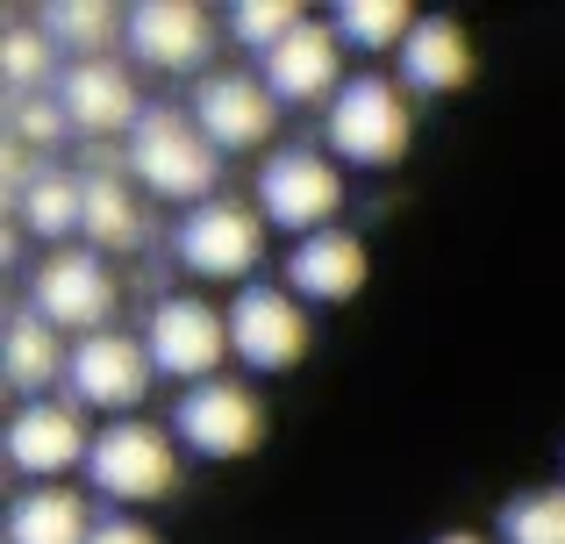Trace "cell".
I'll list each match as a JSON object with an SVG mask.
<instances>
[{
	"instance_id": "3",
	"label": "cell",
	"mask_w": 565,
	"mask_h": 544,
	"mask_svg": "<svg viewBox=\"0 0 565 544\" xmlns=\"http://www.w3.org/2000/svg\"><path fill=\"white\" fill-rule=\"evenodd\" d=\"M86 480L108 502H166L180 494V451H172V430L143 416H122L108 430H94V459H86Z\"/></svg>"
},
{
	"instance_id": "11",
	"label": "cell",
	"mask_w": 565,
	"mask_h": 544,
	"mask_svg": "<svg viewBox=\"0 0 565 544\" xmlns=\"http://www.w3.org/2000/svg\"><path fill=\"white\" fill-rule=\"evenodd\" d=\"M8 459H14V473H29L36 488H57L72 466H86L94 459V430H86L79 402H57V394L22 402L14 423H8Z\"/></svg>"
},
{
	"instance_id": "28",
	"label": "cell",
	"mask_w": 565,
	"mask_h": 544,
	"mask_svg": "<svg viewBox=\"0 0 565 544\" xmlns=\"http://www.w3.org/2000/svg\"><path fill=\"white\" fill-rule=\"evenodd\" d=\"M86 544H166V537H158L151 523H137V516H100Z\"/></svg>"
},
{
	"instance_id": "8",
	"label": "cell",
	"mask_w": 565,
	"mask_h": 544,
	"mask_svg": "<svg viewBox=\"0 0 565 544\" xmlns=\"http://www.w3.org/2000/svg\"><path fill=\"white\" fill-rule=\"evenodd\" d=\"M172 430L193 459H250L265 445V402L244 380H207L172 402Z\"/></svg>"
},
{
	"instance_id": "24",
	"label": "cell",
	"mask_w": 565,
	"mask_h": 544,
	"mask_svg": "<svg viewBox=\"0 0 565 544\" xmlns=\"http://www.w3.org/2000/svg\"><path fill=\"white\" fill-rule=\"evenodd\" d=\"M51 65H57V43L43 36V29L14 22L8 36H0V79H8V100H14V94H43ZM51 86H57V79H51Z\"/></svg>"
},
{
	"instance_id": "2",
	"label": "cell",
	"mask_w": 565,
	"mask_h": 544,
	"mask_svg": "<svg viewBox=\"0 0 565 544\" xmlns=\"http://www.w3.org/2000/svg\"><path fill=\"white\" fill-rule=\"evenodd\" d=\"M322 137H330V151L344 158V166H365V172L401 166V151H408V137H415L401 79H386V72H351L344 94L330 100Z\"/></svg>"
},
{
	"instance_id": "5",
	"label": "cell",
	"mask_w": 565,
	"mask_h": 544,
	"mask_svg": "<svg viewBox=\"0 0 565 544\" xmlns=\"http://www.w3.org/2000/svg\"><path fill=\"white\" fill-rule=\"evenodd\" d=\"M265 230H273V223L258 215V201L215 194V201H201V209L180 215L172 252H180V266L193 279H244V287H250V273L265 266Z\"/></svg>"
},
{
	"instance_id": "18",
	"label": "cell",
	"mask_w": 565,
	"mask_h": 544,
	"mask_svg": "<svg viewBox=\"0 0 565 544\" xmlns=\"http://www.w3.org/2000/svg\"><path fill=\"white\" fill-rule=\"evenodd\" d=\"M94 509H86V494H72L65 480L57 488H22L8 509V544H86L94 537Z\"/></svg>"
},
{
	"instance_id": "16",
	"label": "cell",
	"mask_w": 565,
	"mask_h": 544,
	"mask_svg": "<svg viewBox=\"0 0 565 544\" xmlns=\"http://www.w3.org/2000/svg\"><path fill=\"white\" fill-rule=\"evenodd\" d=\"M365 273H373V258L351 230H316L287 252V294H301V301H351Z\"/></svg>"
},
{
	"instance_id": "15",
	"label": "cell",
	"mask_w": 565,
	"mask_h": 544,
	"mask_svg": "<svg viewBox=\"0 0 565 544\" xmlns=\"http://www.w3.org/2000/svg\"><path fill=\"white\" fill-rule=\"evenodd\" d=\"M258 79L273 86L279 108H316V100H337V94H344V43H337L330 22H301L258 65Z\"/></svg>"
},
{
	"instance_id": "4",
	"label": "cell",
	"mask_w": 565,
	"mask_h": 544,
	"mask_svg": "<svg viewBox=\"0 0 565 544\" xmlns=\"http://www.w3.org/2000/svg\"><path fill=\"white\" fill-rule=\"evenodd\" d=\"M337 201H344V180H337L330 151H316V143L265 151V166H258V215L273 230H287L294 244L316 237V230H337Z\"/></svg>"
},
{
	"instance_id": "7",
	"label": "cell",
	"mask_w": 565,
	"mask_h": 544,
	"mask_svg": "<svg viewBox=\"0 0 565 544\" xmlns=\"http://www.w3.org/2000/svg\"><path fill=\"white\" fill-rule=\"evenodd\" d=\"M158 365H151V344L129 330H100V337H79L72 344V365H65V387L79 408H100L108 423L137 416L143 394H151Z\"/></svg>"
},
{
	"instance_id": "22",
	"label": "cell",
	"mask_w": 565,
	"mask_h": 544,
	"mask_svg": "<svg viewBox=\"0 0 565 544\" xmlns=\"http://www.w3.org/2000/svg\"><path fill=\"white\" fill-rule=\"evenodd\" d=\"M415 22H423V14L401 8V0H337L330 8L337 43H351V51H401Z\"/></svg>"
},
{
	"instance_id": "6",
	"label": "cell",
	"mask_w": 565,
	"mask_h": 544,
	"mask_svg": "<svg viewBox=\"0 0 565 544\" xmlns=\"http://www.w3.org/2000/svg\"><path fill=\"white\" fill-rule=\"evenodd\" d=\"M143 344H151L158 380L207 387V380H222V359H230V308L201 301V294H166V301H151Z\"/></svg>"
},
{
	"instance_id": "14",
	"label": "cell",
	"mask_w": 565,
	"mask_h": 544,
	"mask_svg": "<svg viewBox=\"0 0 565 544\" xmlns=\"http://www.w3.org/2000/svg\"><path fill=\"white\" fill-rule=\"evenodd\" d=\"M122 43L151 72H201L207 51H215V22L193 0H143V8L122 14Z\"/></svg>"
},
{
	"instance_id": "17",
	"label": "cell",
	"mask_w": 565,
	"mask_h": 544,
	"mask_svg": "<svg viewBox=\"0 0 565 544\" xmlns=\"http://www.w3.org/2000/svg\"><path fill=\"white\" fill-rule=\"evenodd\" d=\"M472 79V36L451 14H423L401 43V86L408 94H458Z\"/></svg>"
},
{
	"instance_id": "23",
	"label": "cell",
	"mask_w": 565,
	"mask_h": 544,
	"mask_svg": "<svg viewBox=\"0 0 565 544\" xmlns=\"http://www.w3.org/2000/svg\"><path fill=\"white\" fill-rule=\"evenodd\" d=\"M115 8H100V0H51L43 8V36L57 43V51H79V57H108V36H115Z\"/></svg>"
},
{
	"instance_id": "9",
	"label": "cell",
	"mask_w": 565,
	"mask_h": 544,
	"mask_svg": "<svg viewBox=\"0 0 565 544\" xmlns=\"http://www.w3.org/2000/svg\"><path fill=\"white\" fill-rule=\"evenodd\" d=\"M230 351L250 365V373H287V365H301L308 359V308H301V294L250 279V287L230 301Z\"/></svg>"
},
{
	"instance_id": "26",
	"label": "cell",
	"mask_w": 565,
	"mask_h": 544,
	"mask_svg": "<svg viewBox=\"0 0 565 544\" xmlns=\"http://www.w3.org/2000/svg\"><path fill=\"white\" fill-rule=\"evenodd\" d=\"M301 22H308V14L294 8V0H236V8H230V43H244V51H265V57H273Z\"/></svg>"
},
{
	"instance_id": "13",
	"label": "cell",
	"mask_w": 565,
	"mask_h": 544,
	"mask_svg": "<svg viewBox=\"0 0 565 544\" xmlns=\"http://www.w3.org/2000/svg\"><path fill=\"white\" fill-rule=\"evenodd\" d=\"M57 108L79 137H108V129H137L143 122V94H137V72L115 65V57H72L57 72Z\"/></svg>"
},
{
	"instance_id": "10",
	"label": "cell",
	"mask_w": 565,
	"mask_h": 544,
	"mask_svg": "<svg viewBox=\"0 0 565 544\" xmlns=\"http://www.w3.org/2000/svg\"><path fill=\"white\" fill-rule=\"evenodd\" d=\"M29 308H36L57 337L65 330L100 337L108 316H115V273L100 266V252H51L29 273Z\"/></svg>"
},
{
	"instance_id": "1",
	"label": "cell",
	"mask_w": 565,
	"mask_h": 544,
	"mask_svg": "<svg viewBox=\"0 0 565 544\" xmlns=\"http://www.w3.org/2000/svg\"><path fill=\"white\" fill-rule=\"evenodd\" d=\"M129 172H137L143 194L172 201V209H201L215 201V180H222V151L201 137L193 108H143V122L129 129Z\"/></svg>"
},
{
	"instance_id": "25",
	"label": "cell",
	"mask_w": 565,
	"mask_h": 544,
	"mask_svg": "<svg viewBox=\"0 0 565 544\" xmlns=\"http://www.w3.org/2000/svg\"><path fill=\"white\" fill-rule=\"evenodd\" d=\"M501 544H565V488H530L501 509Z\"/></svg>"
},
{
	"instance_id": "19",
	"label": "cell",
	"mask_w": 565,
	"mask_h": 544,
	"mask_svg": "<svg viewBox=\"0 0 565 544\" xmlns=\"http://www.w3.org/2000/svg\"><path fill=\"white\" fill-rule=\"evenodd\" d=\"M8 387H22L29 402H43V387L51 380H65V365H72V351H57V330L36 316V308H22V316L8 322Z\"/></svg>"
},
{
	"instance_id": "27",
	"label": "cell",
	"mask_w": 565,
	"mask_h": 544,
	"mask_svg": "<svg viewBox=\"0 0 565 544\" xmlns=\"http://www.w3.org/2000/svg\"><path fill=\"white\" fill-rule=\"evenodd\" d=\"M8 122H14V143H29V151L57 143V129H72L65 108H57V94H14L8 100Z\"/></svg>"
},
{
	"instance_id": "12",
	"label": "cell",
	"mask_w": 565,
	"mask_h": 544,
	"mask_svg": "<svg viewBox=\"0 0 565 544\" xmlns=\"http://www.w3.org/2000/svg\"><path fill=\"white\" fill-rule=\"evenodd\" d=\"M193 122H201V137L215 143L222 158H244V151H265V143H273L279 100L258 72H207V79L193 86Z\"/></svg>"
},
{
	"instance_id": "29",
	"label": "cell",
	"mask_w": 565,
	"mask_h": 544,
	"mask_svg": "<svg viewBox=\"0 0 565 544\" xmlns=\"http://www.w3.org/2000/svg\"><path fill=\"white\" fill-rule=\"evenodd\" d=\"M429 544H487V537H472V531H444V537H429Z\"/></svg>"
},
{
	"instance_id": "20",
	"label": "cell",
	"mask_w": 565,
	"mask_h": 544,
	"mask_svg": "<svg viewBox=\"0 0 565 544\" xmlns=\"http://www.w3.org/2000/svg\"><path fill=\"white\" fill-rule=\"evenodd\" d=\"M14 223H22L29 237H43V244L57 252V237L86 230V180H72V172L43 166V172H36V186L14 201Z\"/></svg>"
},
{
	"instance_id": "21",
	"label": "cell",
	"mask_w": 565,
	"mask_h": 544,
	"mask_svg": "<svg viewBox=\"0 0 565 544\" xmlns=\"http://www.w3.org/2000/svg\"><path fill=\"white\" fill-rule=\"evenodd\" d=\"M94 252H129V244L143 237V201L129 180H115V172H94L86 180V230H79Z\"/></svg>"
}]
</instances>
